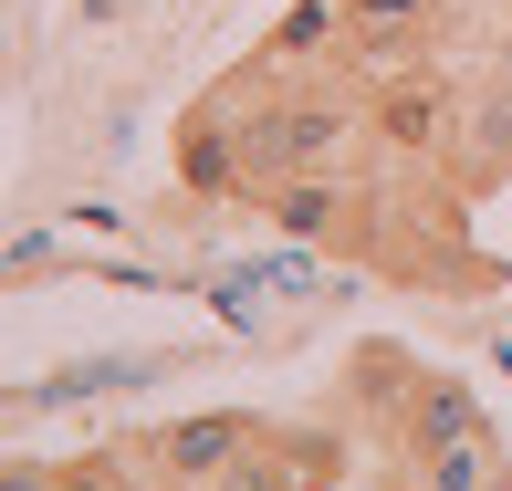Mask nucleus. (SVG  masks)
Wrapping results in <instances>:
<instances>
[{
  "label": "nucleus",
  "mask_w": 512,
  "mask_h": 491,
  "mask_svg": "<svg viewBox=\"0 0 512 491\" xmlns=\"http://www.w3.org/2000/svg\"><path fill=\"white\" fill-rule=\"evenodd\" d=\"M502 481V439H460V450L408 460V491H492Z\"/></svg>",
  "instance_id": "9"
},
{
  "label": "nucleus",
  "mask_w": 512,
  "mask_h": 491,
  "mask_svg": "<svg viewBox=\"0 0 512 491\" xmlns=\"http://www.w3.org/2000/svg\"><path fill=\"white\" fill-rule=\"evenodd\" d=\"M460 439H492V418H481L471 377H450V366H429L398 418V460H429V450H460Z\"/></svg>",
  "instance_id": "7"
},
{
  "label": "nucleus",
  "mask_w": 512,
  "mask_h": 491,
  "mask_svg": "<svg viewBox=\"0 0 512 491\" xmlns=\"http://www.w3.org/2000/svg\"><path fill=\"white\" fill-rule=\"evenodd\" d=\"M63 481V460H32V450H11V471H0V491H53Z\"/></svg>",
  "instance_id": "11"
},
{
  "label": "nucleus",
  "mask_w": 512,
  "mask_h": 491,
  "mask_svg": "<svg viewBox=\"0 0 512 491\" xmlns=\"http://www.w3.org/2000/svg\"><path fill=\"white\" fill-rule=\"evenodd\" d=\"M492 95L512 105V32H502V53H492Z\"/></svg>",
  "instance_id": "12"
},
{
  "label": "nucleus",
  "mask_w": 512,
  "mask_h": 491,
  "mask_svg": "<svg viewBox=\"0 0 512 491\" xmlns=\"http://www.w3.org/2000/svg\"><path fill=\"white\" fill-rule=\"evenodd\" d=\"M251 209H262L283 241L304 251H335V241H366L377 230V209H366L356 168H314V178H272V189H251Z\"/></svg>",
  "instance_id": "2"
},
{
  "label": "nucleus",
  "mask_w": 512,
  "mask_h": 491,
  "mask_svg": "<svg viewBox=\"0 0 512 491\" xmlns=\"http://www.w3.org/2000/svg\"><path fill=\"white\" fill-rule=\"evenodd\" d=\"M450 11H460V0H450Z\"/></svg>",
  "instance_id": "14"
},
{
  "label": "nucleus",
  "mask_w": 512,
  "mask_h": 491,
  "mask_svg": "<svg viewBox=\"0 0 512 491\" xmlns=\"http://www.w3.org/2000/svg\"><path fill=\"white\" fill-rule=\"evenodd\" d=\"M345 471H356V450L335 429H262L209 491H345Z\"/></svg>",
  "instance_id": "4"
},
{
  "label": "nucleus",
  "mask_w": 512,
  "mask_h": 491,
  "mask_svg": "<svg viewBox=\"0 0 512 491\" xmlns=\"http://www.w3.org/2000/svg\"><path fill=\"white\" fill-rule=\"evenodd\" d=\"M418 377H429V366H418L398 335H366V345H345V366H335V408H345V418H366L377 439H398V418H408Z\"/></svg>",
  "instance_id": "6"
},
{
  "label": "nucleus",
  "mask_w": 512,
  "mask_h": 491,
  "mask_svg": "<svg viewBox=\"0 0 512 491\" xmlns=\"http://www.w3.org/2000/svg\"><path fill=\"white\" fill-rule=\"evenodd\" d=\"M262 429H272L262 408H189V418H168V429L147 439V471L168 481V491H209V481H220Z\"/></svg>",
  "instance_id": "3"
},
{
  "label": "nucleus",
  "mask_w": 512,
  "mask_h": 491,
  "mask_svg": "<svg viewBox=\"0 0 512 491\" xmlns=\"http://www.w3.org/2000/svg\"><path fill=\"white\" fill-rule=\"evenodd\" d=\"M178 189L189 199H241V74H220L209 95L178 115Z\"/></svg>",
  "instance_id": "5"
},
{
  "label": "nucleus",
  "mask_w": 512,
  "mask_h": 491,
  "mask_svg": "<svg viewBox=\"0 0 512 491\" xmlns=\"http://www.w3.org/2000/svg\"><path fill=\"white\" fill-rule=\"evenodd\" d=\"M53 491H136V460L84 450V460H63V481H53Z\"/></svg>",
  "instance_id": "10"
},
{
  "label": "nucleus",
  "mask_w": 512,
  "mask_h": 491,
  "mask_svg": "<svg viewBox=\"0 0 512 491\" xmlns=\"http://www.w3.org/2000/svg\"><path fill=\"white\" fill-rule=\"evenodd\" d=\"M345 42H356V11H345V0H293V11L262 32L251 63H262V74H324Z\"/></svg>",
  "instance_id": "8"
},
{
  "label": "nucleus",
  "mask_w": 512,
  "mask_h": 491,
  "mask_svg": "<svg viewBox=\"0 0 512 491\" xmlns=\"http://www.w3.org/2000/svg\"><path fill=\"white\" fill-rule=\"evenodd\" d=\"M366 115H377V147L408 157V168H439V157L460 147V126H471V105H460V84L439 74V63L377 74V84H366Z\"/></svg>",
  "instance_id": "1"
},
{
  "label": "nucleus",
  "mask_w": 512,
  "mask_h": 491,
  "mask_svg": "<svg viewBox=\"0 0 512 491\" xmlns=\"http://www.w3.org/2000/svg\"><path fill=\"white\" fill-rule=\"evenodd\" d=\"M492 491H512V471H502V481H492Z\"/></svg>",
  "instance_id": "13"
}]
</instances>
